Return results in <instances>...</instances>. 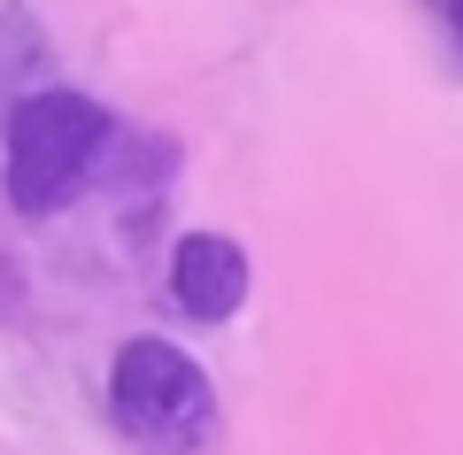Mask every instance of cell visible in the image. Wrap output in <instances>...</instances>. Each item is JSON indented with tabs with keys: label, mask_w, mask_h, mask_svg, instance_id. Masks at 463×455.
<instances>
[{
	"label": "cell",
	"mask_w": 463,
	"mask_h": 455,
	"mask_svg": "<svg viewBox=\"0 0 463 455\" xmlns=\"http://www.w3.org/2000/svg\"><path fill=\"white\" fill-rule=\"evenodd\" d=\"M109 109L70 85H47V93H24L8 109V201L24 216H54L85 178H93L100 147H109Z\"/></svg>",
	"instance_id": "6da1fadb"
},
{
	"label": "cell",
	"mask_w": 463,
	"mask_h": 455,
	"mask_svg": "<svg viewBox=\"0 0 463 455\" xmlns=\"http://www.w3.org/2000/svg\"><path fill=\"white\" fill-rule=\"evenodd\" d=\"M170 301L194 325L240 317V301H248V255H240V240H224V232H185L178 255H170Z\"/></svg>",
	"instance_id": "3957f363"
},
{
	"label": "cell",
	"mask_w": 463,
	"mask_h": 455,
	"mask_svg": "<svg viewBox=\"0 0 463 455\" xmlns=\"http://www.w3.org/2000/svg\"><path fill=\"white\" fill-rule=\"evenodd\" d=\"M109 417L124 424V440L155 455H194L216 432V393L209 371L185 355L178 340H124L109 363Z\"/></svg>",
	"instance_id": "7a4b0ae2"
},
{
	"label": "cell",
	"mask_w": 463,
	"mask_h": 455,
	"mask_svg": "<svg viewBox=\"0 0 463 455\" xmlns=\"http://www.w3.org/2000/svg\"><path fill=\"white\" fill-rule=\"evenodd\" d=\"M425 8H432V16L448 24V39H456V47H463V0H425Z\"/></svg>",
	"instance_id": "277c9868"
}]
</instances>
